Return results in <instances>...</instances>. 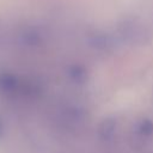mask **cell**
Wrapping results in <instances>:
<instances>
[{
	"instance_id": "obj_1",
	"label": "cell",
	"mask_w": 153,
	"mask_h": 153,
	"mask_svg": "<svg viewBox=\"0 0 153 153\" xmlns=\"http://www.w3.org/2000/svg\"><path fill=\"white\" fill-rule=\"evenodd\" d=\"M139 131L143 135H149L153 133V123L149 120H143L139 124Z\"/></svg>"
},
{
	"instance_id": "obj_2",
	"label": "cell",
	"mask_w": 153,
	"mask_h": 153,
	"mask_svg": "<svg viewBox=\"0 0 153 153\" xmlns=\"http://www.w3.org/2000/svg\"><path fill=\"white\" fill-rule=\"evenodd\" d=\"M114 127H115V126H114L112 122H109V121L104 122V123H103V127H102V129H100L102 135H103L104 137H110L111 134H112V129H114Z\"/></svg>"
}]
</instances>
